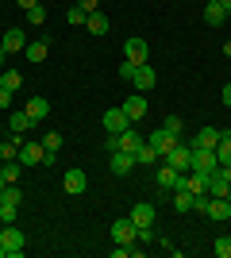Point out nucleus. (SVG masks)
I'll use <instances>...</instances> for the list:
<instances>
[{"instance_id": "nucleus-1", "label": "nucleus", "mask_w": 231, "mask_h": 258, "mask_svg": "<svg viewBox=\"0 0 231 258\" xmlns=\"http://www.w3.org/2000/svg\"><path fill=\"white\" fill-rule=\"evenodd\" d=\"M189 170L193 173H204V177H208V173H216L220 170V158H216V151H208V147H189Z\"/></svg>"}, {"instance_id": "nucleus-29", "label": "nucleus", "mask_w": 231, "mask_h": 258, "mask_svg": "<svg viewBox=\"0 0 231 258\" xmlns=\"http://www.w3.org/2000/svg\"><path fill=\"white\" fill-rule=\"evenodd\" d=\"M0 173H4V181H20V158H12L0 166Z\"/></svg>"}, {"instance_id": "nucleus-43", "label": "nucleus", "mask_w": 231, "mask_h": 258, "mask_svg": "<svg viewBox=\"0 0 231 258\" xmlns=\"http://www.w3.org/2000/svg\"><path fill=\"white\" fill-rule=\"evenodd\" d=\"M4 58H8V50H4V46H0V70H4Z\"/></svg>"}, {"instance_id": "nucleus-14", "label": "nucleus", "mask_w": 231, "mask_h": 258, "mask_svg": "<svg viewBox=\"0 0 231 258\" xmlns=\"http://www.w3.org/2000/svg\"><path fill=\"white\" fill-rule=\"evenodd\" d=\"M85 170H66V177H62V189H66V193H85Z\"/></svg>"}, {"instance_id": "nucleus-6", "label": "nucleus", "mask_w": 231, "mask_h": 258, "mask_svg": "<svg viewBox=\"0 0 231 258\" xmlns=\"http://www.w3.org/2000/svg\"><path fill=\"white\" fill-rule=\"evenodd\" d=\"M43 158H46L43 143H23L20 147V166H43Z\"/></svg>"}, {"instance_id": "nucleus-22", "label": "nucleus", "mask_w": 231, "mask_h": 258, "mask_svg": "<svg viewBox=\"0 0 231 258\" xmlns=\"http://www.w3.org/2000/svg\"><path fill=\"white\" fill-rule=\"evenodd\" d=\"M8 127H12V135H23L27 127H35V119L27 116V112H12V116H8Z\"/></svg>"}, {"instance_id": "nucleus-20", "label": "nucleus", "mask_w": 231, "mask_h": 258, "mask_svg": "<svg viewBox=\"0 0 231 258\" xmlns=\"http://www.w3.org/2000/svg\"><path fill=\"white\" fill-rule=\"evenodd\" d=\"M227 189H231V181L223 177L220 170H216V173H208V197H227Z\"/></svg>"}, {"instance_id": "nucleus-3", "label": "nucleus", "mask_w": 231, "mask_h": 258, "mask_svg": "<svg viewBox=\"0 0 231 258\" xmlns=\"http://www.w3.org/2000/svg\"><path fill=\"white\" fill-rule=\"evenodd\" d=\"M100 123L108 127V135H120V131H127V127H131V119H127V112H123V108H108Z\"/></svg>"}, {"instance_id": "nucleus-36", "label": "nucleus", "mask_w": 231, "mask_h": 258, "mask_svg": "<svg viewBox=\"0 0 231 258\" xmlns=\"http://www.w3.org/2000/svg\"><path fill=\"white\" fill-rule=\"evenodd\" d=\"M166 131H170V135H181V119L177 116H166V123H162Z\"/></svg>"}, {"instance_id": "nucleus-40", "label": "nucleus", "mask_w": 231, "mask_h": 258, "mask_svg": "<svg viewBox=\"0 0 231 258\" xmlns=\"http://www.w3.org/2000/svg\"><path fill=\"white\" fill-rule=\"evenodd\" d=\"M16 4H20V8L27 12V8H35V4H39V0H16Z\"/></svg>"}, {"instance_id": "nucleus-4", "label": "nucleus", "mask_w": 231, "mask_h": 258, "mask_svg": "<svg viewBox=\"0 0 231 258\" xmlns=\"http://www.w3.org/2000/svg\"><path fill=\"white\" fill-rule=\"evenodd\" d=\"M154 177H158V185H162V189H185V173H177L174 166H158V173H154Z\"/></svg>"}, {"instance_id": "nucleus-10", "label": "nucleus", "mask_w": 231, "mask_h": 258, "mask_svg": "<svg viewBox=\"0 0 231 258\" xmlns=\"http://www.w3.org/2000/svg\"><path fill=\"white\" fill-rule=\"evenodd\" d=\"M135 235H139V227L131 224V216L112 224V239H116V243H135Z\"/></svg>"}, {"instance_id": "nucleus-8", "label": "nucleus", "mask_w": 231, "mask_h": 258, "mask_svg": "<svg viewBox=\"0 0 231 258\" xmlns=\"http://www.w3.org/2000/svg\"><path fill=\"white\" fill-rule=\"evenodd\" d=\"M146 39H127V43H123V58H127V62H135V66H143L146 62Z\"/></svg>"}, {"instance_id": "nucleus-34", "label": "nucleus", "mask_w": 231, "mask_h": 258, "mask_svg": "<svg viewBox=\"0 0 231 258\" xmlns=\"http://www.w3.org/2000/svg\"><path fill=\"white\" fill-rule=\"evenodd\" d=\"M85 16H89V12H81V8H77V4H73V8H69V12H66V20L73 23V27H81V23H85Z\"/></svg>"}, {"instance_id": "nucleus-38", "label": "nucleus", "mask_w": 231, "mask_h": 258, "mask_svg": "<svg viewBox=\"0 0 231 258\" xmlns=\"http://www.w3.org/2000/svg\"><path fill=\"white\" fill-rule=\"evenodd\" d=\"M8 104H12V89L0 85V108H8Z\"/></svg>"}, {"instance_id": "nucleus-30", "label": "nucleus", "mask_w": 231, "mask_h": 258, "mask_svg": "<svg viewBox=\"0 0 231 258\" xmlns=\"http://www.w3.org/2000/svg\"><path fill=\"white\" fill-rule=\"evenodd\" d=\"M0 85H4V89H12V93H16V89L23 85V77H20V74H12V70H4V74H0Z\"/></svg>"}, {"instance_id": "nucleus-48", "label": "nucleus", "mask_w": 231, "mask_h": 258, "mask_svg": "<svg viewBox=\"0 0 231 258\" xmlns=\"http://www.w3.org/2000/svg\"><path fill=\"white\" fill-rule=\"evenodd\" d=\"M204 4H216V0H204Z\"/></svg>"}, {"instance_id": "nucleus-37", "label": "nucleus", "mask_w": 231, "mask_h": 258, "mask_svg": "<svg viewBox=\"0 0 231 258\" xmlns=\"http://www.w3.org/2000/svg\"><path fill=\"white\" fill-rule=\"evenodd\" d=\"M97 4H100V0H77V8H81V12H97Z\"/></svg>"}, {"instance_id": "nucleus-5", "label": "nucleus", "mask_w": 231, "mask_h": 258, "mask_svg": "<svg viewBox=\"0 0 231 258\" xmlns=\"http://www.w3.org/2000/svg\"><path fill=\"white\" fill-rule=\"evenodd\" d=\"M146 143H150L158 154H166V151H174V147H177V135H170L166 127H154L150 135H146Z\"/></svg>"}, {"instance_id": "nucleus-9", "label": "nucleus", "mask_w": 231, "mask_h": 258, "mask_svg": "<svg viewBox=\"0 0 231 258\" xmlns=\"http://www.w3.org/2000/svg\"><path fill=\"white\" fill-rule=\"evenodd\" d=\"M123 112H127V119H131V123H139V119L146 116V97H139V93H131V97L123 100Z\"/></svg>"}, {"instance_id": "nucleus-2", "label": "nucleus", "mask_w": 231, "mask_h": 258, "mask_svg": "<svg viewBox=\"0 0 231 258\" xmlns=\"http://www.w3.org/2000/svg\"><path fill=\"white\" fill-rule=\"evenodd\" d=\"M0 243H4V258H20V254H23V231H20V227L4 224V231H0Z\"/></svg>"}, {"instance_id": "nucleus-47", "label": "nucleus", "mask_w": 231, "mask_h": 258, "mask_svg": "<svg viewBox=\"0 0 231 258\" xmlns=\"http://www.w3.org/2000/svg\"><path fill=\"white\" fill-rule=\"evenodd\" d=\"M227 205H231V189H227Z\"/></svg>"}, {"instance_id": "nucleus-12", "label": "nucleus", "mask_w": 231, "mask_h": 258, "mask_svg": "<svg viewBox=\"0 0 231 258\" xmlns=\"http://www.w3.org/2000/svg\"><path fill=\"white\" fill-rule=\"evenodd\" d=\"M0 46H4L8 54H20L23 46H27V39H23V27H8V31H4V39H0Z\"/></svg>"}, {"instance_id": "nucleus-46", "label": "nucleus", "mask_w": 231, "mask_h": 258, "mask_svg": "<svg viewBox=\"0 0 231 258\" xmlns=\"http://www.w3.org/2000/svg\"><path fill=\"white\" fill-rule=\"evenodd\" d=\"M0 258H4V243H0Z\"/></svg>"}, {"instance_id": "nucleus-45", "label": "nucleus", "mask_w": 231, "mask_h": 258, "mask_svg": "<svg viewBox=\"0 0 231 258\" xmlns=\"http://www.w3.org/2000/svg\"><path fill=\"white\" fill-rule=\"evenodd\" d=\"M4 185H8V181H4V173H0V193H4Z\"/></svg>"}, {"instance_id": "nucleus-35", "label": "nucleus", "mask_w": 231, "mask_h": 258, "mask_svg": "<svg viewBox=\"0 0 231 258\" xmlns=\"http://www.w3.org/2000/svg\"><path fill=\"white\" fill-rule=\"evenodd\" d=\"M135 70H139V66H135V62H127V58L120 62V77H123V81H131V77H135Z\"/></svg>"}, {"instance_id": "nucleus-19", "label": "nucleus", "mask_w": 231, "mask_h": 258, "mask_svg": "<svg viewBox=\"0 0 231 258\" xmlns=\"http://www.w3.org/2000/svg\"><path fill=\"white\" fill-rule=\"evenodd\" d=\"M131 224L135 227H150L154 224V205H135L131 208Z\"/></svg>"}, {"instance_id": "nucleus-24", "label": "nucleus", "mask_w": 231, "mask_h": 258, "mask_svg": "<svg viewBox=\"0 0 231 258\" xmlns=\"http://www.w3.org/2000/svg\"><path fill=\"white\" fill-rule=\"evenodd\" d=\"M216 143H220V131H216V127H204L197 139H193V147H208V151H216Z\"/></svg>"}, {"instance_id": "nucleus-17", "label": "nucleus", "mask_w": 231, "mask_h": 258, "mask_svg": "<svg viewBox=\"0 0 231 258\" xmlns=\"http://www.w3.org/2000/svg\"><path fill=\"white\" fill-rule=\"evenodd\" d=\"M208 220H227L231 216V205H227V197H208Z\"/></svg>"}, {"instance_id": "nucleus-13", "label": "nucleus", "mask_w": 231, "mask_h": 258, "mask_svg": "<svg viewBox=\"0 0 231 258\" xmlns=\"http://www.w3.org/2000/svg\"><path fill=\"white\" fill-rule=\"evenodd\" d=\"M116 147H120V151H127V154H135L139 147H143V135H139L135 127H127V131H120V135H116Z\"/></svg>"}, {"instance_id": "nucleus-21", "label": "nucleus", "mask_w": 231, "mask_h": 258, "mask_svg": "<svg viewBox=\"0 0 231 258\" xmlns=\"http://www.w3.org/2000/svg\"><path fill=\"white\" fill-rule=\"evenodd\" d=\"M85 27H89V35H108V16L89 12V16H85Z\"/></svg>"}, {"instance_id": "nucleus-16", "label": "nucleus", "mask_w": 231, "mask_h": 258, "mask_svg": "<svg viewBox=\"0 0 231 258\" xmlns=\"http://www.w3.org/2000/svg\"><path fill=\"white\" fill-rule=\"evenodd\" d=\"M131 170H135V154H127V151L112 154V173H116V177H123V173H131Z\"/></svg>"}, {"instance_id": "nucleus-23", "label": "nucleus", "mask_w": 231, "mask_h": 258, "mask_svg": "<svg viewBox=\"0 0 231 258\" xmlns=\"http://www.w3.org/2000/svg\"><path fill=\"white\" fill-rule=\"evenodd\" d=\"M158 158H162V154H158V151H154V147H150V143L143 139V147L135 151V166H154V162H158Z\"/></svg>"}, {"instance_id": "nucleus-33", "label": "nucleus", "mask_w": 231, "mask_h": 258, "mask_svg": "<svg viewBox=\"0 0 231 258\" xmlns=\"http://www.w3.org/2000/svg\"><path fill=\"white\" fill-rule=\"evenodd\" d=\"M16 216H20V205H0V220L4 224H16Z\"/></svg>"}, {"instance_id": "nucleus-42", "label": "nucleus", "mask_w": 231, "mask_h": 258, "mask_svg": "<svg viewBox=\"0 0 231 258\" xmlns=\"http://www.w3.org/2000/svg\"><path fill=\"white\" fill-rule=\"evenodd\" d=\"M220 173H223V177L231 181V162H227V166H220Z\"/></svg>"}, {"instance_id": "nucleus-44", "label": "nucleus", "mask_w": 231, "mask_h": 258, "mask_svg": "<svg viewBox=\"0 0 231 258\" xmlns=\"http://www.w3.org/2000/svg\"><path fill=\"white\" fill-rule=\"evenodd\" d=\"M223 54H227V58H231V39H227V43H223Z\"/></svg>"}, {"instance_id": "nucleus-26", "label": "nucleus", "mask_w": 231, "mask_h": 258, "mask_svg": "<svg viewBox=\"0 0 231 258\" xmlns=\"http://www.w3.org/2000/svg\"><path fill=\"white\" fill-rule=\"evenodd\" d=\"M204 20H208V27H220V23L227 20V12H223L220 4H204Z\"/></svg>"}, {"instance_id": "nucleus-41", "label": "nucleus", "mask_w": 231, "mask_h": 258, "mask_svg": "<svg viewBox=\"0 0 231 258\" xmlns=\"http://www.w3.org/2000/svg\"><path fill=\"white\" fill-rule=\"evenodd\" d=\"M216 4H220V8L227 12V16H231V0H216Z\"/></svg>"}, {"instance_id": "nucleus-7", "label": "nucleus", "mask_w": 231, "mask_h": 258, "mask_svg": "<svg viewBox=\"0 0 231 258\" xmlns=\"http://www.w3.org/2000/svg\"><path fill=\"white\" fill-rule=\"evenodd\" d=\"M189 154H193V151H189V147H181V143H177L174 151H166L162 158H166V166H174L177 173H189Z\"/></svg>"}, {"instance_id": "nucleus-31", "label": "nucleus", "mask_w": 231, "mask_h": 258, "mask_svg": "<svg viewBox=\"0 0 231 258\" xmlns=\"http://www.w3.org/2000/svg\"><path fill=\"white\" fill-rule=\"evenodd\" d=\"M212 250H216L220 258H231V235H220L216 243H212Z\"/></svg>"}, {"instance_id": "nucleus-39", "label": "nucleus", "mask_w": 231, "mask_h": 258, "mask_svg": "<svg viewBox=\"0 0 231 258\" xmlns=\"http://www.w3.org/2000/svg\"><path fill=\"white\" fill-rule=\"evenodd\" d=\"M220 100H223V104L231 108V85H223V89H220Z\"/></svg>"}, {"instance_id": "nucleus-25", "label": "nucleus", "mask_w": 231, "mask_h": 258, "mask_svg": "<svg viewBox=\"0 0 231 258\" xmlns=\"http://www.w3.org/2000/svg\"><path fill=\"white\" fill-rule=\"evenodd\" d=\"M20 201H23V189L16 181H8V185H4V193H0V205H20Z\"/></svg>"}, {"instance_id": "nucleus-28", "label": "nucleus", "mask_w": 231, "mask_h": 258, "mask_svg": "<svg viewBox=\"0 0 231 258\" xmlns=\"http://www.w3.org/2000/svg\"><path fill=\"white\" fill-rule=\"evenodd\" d=\"M27 23H31V27H43V23H46V8H43V4L27 8Z\"/></svg>"}, {"instance_id": "nucleus-27", "label": "nucleus", "mask_w": 231, "mask_h": 258, "mask_svg": "<svg viewBox=\"0 0 231 258\" xmlns=\"http://www.w3.org/2000/svg\"><path fill=\"white\" fill-rule=\"evenodd\" d=\"M174 208L177 212H193V193H189V189H177L174 193Z\"/></svg>"}, {"instance_id": "nucleus-18", "label": "nucleus", "mask_w": 231, "mask_h": 258, "mask_svg": "<svg viewBox=\"0 0 231 258\" xmlns=\"http://www.w3.org/2000/svg\"><path fill=\"white\" fill-rule=\"evenodd\" d=\"M23 112H27V116H31L35 123H39V119H46V116H50V104H46L43 97H31L27 104H23Z\"/></svg>"}, {"instance_id": "nucleus-15", "label": "nucleus", "mask_w": 231, "mask_h": 258, "mask_svg": "<svg viewBox=\"0 0 231 258\" xmlns=\"http://www.w3.org/2000/svg\"><path fill=\"white\" fill-rule=\"evenodd\" d=\"M46 50H50V35H43V39H35V43L23 46V54H27V62H43Z\"/></svg>"}, {"instance_id": "nucleus-32", "label": "nucleus", "mask_w": 231, "mask_h": 258, "mask_svg": "<svg viewBox=\"0 0 231 258\" xmlns=\"http://www.w3.org/2000/svg\"><path fill=\"white\" fill-rule=\"evenodd\" d=\"M43 147H46L50 154H58V151H62V135H58V131H50V135L43 139Z\"/></svg>"}, {"instance_id": "nucleus-11", "label": "nucleus", "mask_w": 231, "mask_h": 258, "mask_svg": "<svg viewBox=\"0 0 231 258\" xmlns=\"http://www.w3.org/2000/svg\"><path fill=\"white\" fill-rule=\"evenodd\" d=\"M131 85L135 89H139V93H150V89L154 85H158V77H154V70H150V66H139V70H135V77H131Z\"/></svg>"}]
</instances>
